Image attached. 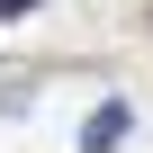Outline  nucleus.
Listing matches in <instances>:
<instances>
[{"mask_svg":"<svg viewBox=\"0 0 153 153\" xmlns=\"http://www.w3.org/2000/svg\"><path fill=\"white\" fill-rule=\"evenodd\" d=\"M126 126H135V117H126V99H108V108L81 126V153H108V144H126Z\"/></svg>","mask_w":153,"mask_h":153,"instance_id":"f257e3e1","label":"nucleus"},{"mask_svg":"<svg viewBox=\"0 0 153 153\" xmlns=\"http://www.w3.org/2000/svg\"><path fill=\"white\" fill-rule=\"evenodd\" d=\"M27 9H36V0H0V18H27Z\"/></svg>","mask_w":153,"mask_h":153,"instance_id":"f03ea898","label":"nucleus"}]
</instances>
